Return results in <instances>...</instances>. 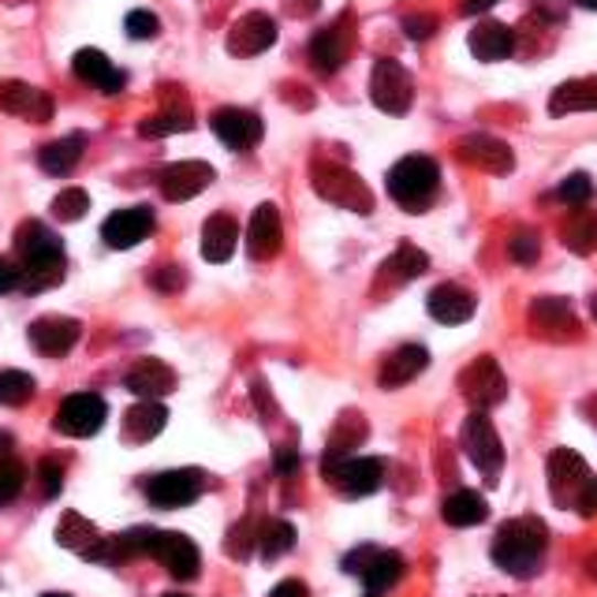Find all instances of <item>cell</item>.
<instances>
[{
    "mask_svg": "<svg viewBox=\"0 0 597 597\" xmlns=\"http://www.w3.org/2000/svg\"><path fill=\"white\" fill-rule=\"evenodd\" d=\"M210 127H213V135L228 146V150H250V146H258L262 142V116L258 113H250V109H236V105H224V109H217L210 116Z\"/></svg>",
    "mask_w": 597,
    "mask_h": 597,
    "instance_id": "14",
    "label": "cell"
},
{
    "mask_svg": "<svg viewBox=\"0 0 597 597\" xmlns=\"http://www.w3.org/2000/svg\"><path fill=\"white\" fill-rule=\"evenodd\" d=\"M49 210H53V217H56V221H64V224L83 221V217H86V210H90V194H86L83 188H67V191L56 194Z\"/></svg>",
    "mask_w": 597,
    "mask_h": 597,
    "instance_id": "40",
    "label": "cell"
},
{
    "mask_svg": "<svg viewBox=\"0 0 597 597\" xmlns=\"http://www.w3.org/2000/svg\"><path fill=\"white\" fill-rule=\"evenodd\" d=\"M269 597H310V590L299 579H284L269 590Z\"/></svg>",
    "mask_w": 597,
    "mask_h": 597,
    "instance_id": "52",
    "label": "cell"
},
{
    "mask_svg": "<svg viewBox=\"0 0 597 597\" xmlns=\"http://www.w3.org/2000/svg\"><path fill=\"white\" fill-rule=\"evenodd\" d=\"M169 426V407H161L158 399H139L124 415V440L127 445H146Z\"/></svg>",
    "mask_w": 597,
    "mask_h": 597,
    "instance_id": "27",
    "label": "cell"
},
{
    "mask_svg": "<svg viewBox=\"0 0 597 597\" xmlns=\"http://www.w3.org/2000/svg\"><path fill=\"white\" fill-rule=\"evenodd\" d=\"M8 4H19V0H8Z\"/></svg>",
    "mask_w": 597,
    "mask_h": 597,
    "instance_id": "61",
    "label": "cell"
},
{
    "mask_svg": "<svg viewBox=\"0 0 597 597\" xmlns=\"http://www.w3.org/2000/svg\"><path fill=\"white\" fill-rule=\"evenodd\" d=\"M26 337H31V344H34L38 355L61 359L75 344H79L83 326L75 318H64V315H45V318H38L31 329H26Z\"/></svg>",
    "mask_w": 597,
    "mask_h": 597,
    "instance_id": "16",
    "label": "cell"
},
{
    "mask_svg": "<svg viewBox=\"0 0 597 597\" xmlns=\"http://www.w3.org/2000/svg\"><path fill=\"white\" fill-rule=\"evenodd\" d=\"M590 482V467L575 448H553L550 452V493L561 508H579V497Z\"/></svg>",
    "mask_w": 597,
    "mask_h": 597,
    "instance_id": "8",
    "label": "cell"
},
{
    "mask_svg": "<svg viewBox=\"0 0 597 597\" xmlns=\"http://www.w3.org/2000/svg\"><path fill=\"white\" fill-rule=\"evenodd\" d=\"M97 537H102V534H97V526L79 512H64L61 523H56V545H64V550L79 553V556L90 550Z\"/></svg>",
    "mask_w": 597,
    "mask_h": 597,
    "instance_id": "34",
    "label": "cell"
},
{
    "mask_svg": "<svg viewBox=\"0 0 597 597\" xmlns=\"http://www.w3.org/2000/svg\"><path fill=\"white\" fill-rule=\"evenodd\" d=\"M475 291H467L463 284H437L426 299V310L429 318L440 321V326H463V321L475 318Z\"/></svg>",
    "mask_w": 597,
    "mask_h": 597,
    "instance_id": "20",
    "label": "cell"
},
{
    "mask_svg": "<svg viewBox=\"0 0 597 597\" xmlns=\"http://www.w3.org/2000/svg\"><path fill=\"white\" fill-rule=\"evenodd\" d=\"M381 269H385V280L404 284V280H418V277H423V273L429 269V258L415 247V243H399L396 254Z\"/></svg>",
    "mask_w": 597,
    "mask_h": 597,
    "instance_id": "35",
    "label": "cell"
},
{
    "mask_svg": "<svg viewBox=\"0 0 597 597\" xmlns=\"http://www.w3.org/2000/svg\"><path fill=\"white\" fill-rule=\"evenodd\" d=\"M370 102L388 116H404L415 105V79L393 56H381L370 67Z\"/></svg>",
    "mask_w": 597,
    "mask_h": 597,
    "instance_id": "5",
    "label": "cell"
},
{
    "mask_svg": "<svg viewBox=\"0 0 597 597\" xmlns=\"http://www.w3.org/2000/svg\"><path fill=\"white\" fill-rule=\"evenodd\" d=\"M291 550H296V526H291L288 519H273V523L262 526V534H258L262 561H280V556Z\"/></svg>",
    "mask_w": 597,
    "mask_h": 597,
    "instance_id": "37",
    "label": "cell"
},
{
    "mask_svg": "<svg viewBox=\"0 0 597 597\" xmlns=\"http://www.w3.org/2000/svg\"><path fill=\"white\" fill-rule=\"evenodd\" d=\"M429 366V351L423 344H404L381 362V388H404Z\"/></svg>",
    "mask_w": 597,
    "mask_h": 597,
    "instance_id": "26",
    "label": "cell"
},
{
    "mask_svg": "<svg viewBox=\"0 0 597 597\" xmlns=\"http://www.w3.org/2000/svg\"><path fill=\"white\" fill-rule=\"evenodd\" d=\"M202 471L194 467H180V471H161L146 482V497L153 508H188L191 501H199L202 493Z\"/></svg>",
    "mask_w": 597,
    "mask_h": 597,
    "instance_id": "12",
    "label": "cell"
},
{
    "mask_svg": "<svg viewBox=\"0 0 597 597\" xmlns=\"http://www.w3.org/2000/svg\"><path fill=\"white\" fill-rule=\"evenodd\" d=\"M150 556H153V561H161L164 572H169L172 579H180V583L199 579V572H202L199 545H194L191 537L180 534V531H158V542H153Z\"/></svg>",
    "mask_w": 597,
    "mask_h": 597,
    "instance_id": "11",
    "label": "cell"
},
{
    "mask_svg": "<svg viewBox=\"0 0 597 597\" xmlns=\"http://www.w3.org/2000/svg\"><path fill=\"white\" fill-rule=\"evenodd\" d=\"M194 127V116L191 109H161L153 116H146V120L139 124V135L142 139H164V135H180V131H191Z\"/></svg>",
    "mask_w": 597,
    "mask_h": 597,
    "instance_id": "36",
    "label": "cell"
},
{
    "mask_svg": "<svg viewBox=\"0 0 597 597\" xmlns=\"http://www.w3.org/2000/svg\"><path fill=\"white\" fill-rule=\"evenodd\" d=\"M38 478H42V493L56 497L64 486V467L56 463V459H42V463H38Z\"/></svg>",
    "mask_w": 597,
    "mask_h": 597,
    "instance_id": "46",
    "label": "cell"
},
{
    "mask_svg": "<svg viewBox=\"0 0 597 597\" xmlns=\"http://www.w3.org/2000/svg\"><path fill=\"white\" fill-rule=\"evenodd\" d=\"M459 158L493 175H504L515 169V158L512 150H508V142L493 139V135H467V139L459 142Z\"/></svg>",
    "mask_w": 597,
    "mask_h": 597,
    "instance_id": "23",
    "label": "cell"
},
{
    "mask_svg": "<svg viewBox=\"0 0 597 597\" xmlns=\"http://www.w3.org/2000/svg\"><path fill=\"white\" fill-rule=\"evenodd\" d=\"M493 4H497V0H463V4H459V12H463V15H482Z\"/></svg>",
    "mask_w": 597,
    "mask_h": 597,
    "instance_id": "54",
    "label": "cell"
},
{
    "mask_svg": "<svg viewBox=\"0 0 597 597\" xmlns=\"http://www.w3.org/2000/svg\"><path fill=\"white\" fill-rule=\"evenodd\" d=\"M459 393L475 411H489L497 404H504L508 396V377L501 370V362L493 355H478L471 366L459 374Z\"/></svg>",
    "mask_w": 597,
    "mask_h": 597,
    "instance_id": "7",
    "label": "cell"
},
{
    "mask_svg": "<svg viewBox=\"0 0 597 597\" xmlns=\"http://www.w3.org/2000/svg\"><path fill=\"white\" fill-rule=\"evenodd\" d=\"M564 243H567V250L572 254H594L597 250V217L594 213H586V210H579L572 217V224L564 228Z\"/></svg>",
    "mask_w": 597,
    "mask_h": 597,
    "instance_id": "39",
    "label": "cell"
},
{
    "mask_svg": "<svg viewBox=\"0 0 597 597\" xmlns=\"http://www.w3.org/2000/svg\"><path fill=\"white\" fill-rule=\"evenodd\" d=\"M42 597H72V594H42Z\"/></svg>",
    "mask_w": 597,
    "mask_h": 597,
    "instance_id": "59",
    "label": "cell"
},
{
    "mask_svg": "<svg viewBox=\"0 0 597 597\" xmlns=\"http://www.w3.org/2000/svg\"><path fill=\"white\" fill-rule=\"evenodd\" d=\"M38 393V381L26 370H0V407H23Z\"/></svg>",
    "mask_w": 597,
    "mask_h": 597,
    "instance_id": "38",
    "label": "cell"
},
{
    "mask_svg": "<svg viewBox=\"0 0 597 597\" xmlns=\"http://www.w3.org/2000/svg\"><path fill=\"white\" fill-rule=\"evenodd\" d=\"M0 113H12V116H23V120L45 124V120H53V97H49L45 90H38V86H31V83L8 79V83H0Z\"/></svg>",
    "mask_w": 597,
    "mask_h": 597,
    "instance_id": "18",
    "label": "cell"
},
{
    "mask_svg": "<svg viewBox=\"0 0 597 597\" xmlns=\"http://www.w3.org/2000/svg\"><path fill=\"white\" fill-rule=\"evenodd\" d=\"M531 321L542 332H556V329H579V321L572 315V302L561 296H542L531 302Z\"/></svg>",
    "mask_w": 597,
    "mask_h": 597,
    "instance_id": "33",
    "label": "cell"
},
{
    "mask_svg": "<svg viewBox=\"0 0 597 597\" xmlns=\"http://www.w3.org/2000/svg\"><path fill=\"white\" fill-rule=\"evenodd\" d=\"M326 478H329V486L344 497H370L385 486V459L351 456V459H344V463L329 467Z\"/></svg>",
    "mask_w": 597,
    "mask_h": 597,
    "instance_id": "9",
    "label": "cell"
},
{
    "mask_svg": "<svg viewBox=\"0 0 597 597\" xmlns=\"http://www.w3.org/2000/svg\"><path fill=\"white\" fill-rule=\"evenodd\" d=\"M404 579V556L393 550H377V556L370 561V567L362 572V583H366L370 594H385Z\"/></svg>",
    "mask_w": 597,
    "mask_h": 597,
    "instance_id": "32",
    "label": "cell"
},
{
    "mask_svg": "<svg viewBox=\"0 0 597 597\" xmlns=\"http://www.w3.org/2000/svg\"><path fill=\"white\" fill-rule=\"evenodd\" d=\"M258 526H254V519H243V523L232 526L228 542H224V550H228V556H236V561H247L250 550H258Z\"/></svg>",
    "mask_w": 597,
    "mask_h": 597,
    "instance_id": "42",
    "label": "cell"
},
{
    "mask_svg": "<svg viewBox=\"0 0 597 597\" xmlns=\"http://www.w3.org/2000/svg\"><path fill=\"white\" fill-rule=\"evenodd\" d=\"M366 597H381V594H366Z\"/></svg>",
    "mask_w": 597,
    "mask_h": 597,
    "instance_id": "62",
    "label": "cell"
},
{
    "mask_svg": "<svg viewBox=\"0 0 597 597\" xmlns=\"http://www.w3.org/2000/svg\"><path fill=\"white\" fill-rule=\"evenodd\" d=\"M579 512H583V515H594V512H597V475H590V482H586V489H583Z\"/></svg>",
    "mask_w": 597,
    "mask_h": 597,
    "instance_id": "53",
    "label": "cell"
},
{
    "mask_svg": "<svg viewBox=\"0 0 597 597\" xmlns=\"http://www.w3.org/2000/svg\"><path fill=\"white\" fill-rule=\"evenodd\" d=\"M105 418H109V407H105L102 396H97V393H75V396H67L61 407H56L53 426L61 429L64 437H94L97 429L105 426Z\"/></svg>",
    "mask_w": 597,
    "mask_h": 597,
    "instance_id": "10",
    "label": "cell"
},
{
    "mask_svg": "<svg viewBox=\"0 0 597 597\" xmlns=\"http://www.w3.org/2000/svg\"><path fill=\"white\" fill-rule=\"evenodd\" d=\"M467 45H471V53L482 64H497V61H508V56H512L515 34L508 31L504 23H497V19H482V23L471 31V38H467Z\"/></svg>",
    "mask_w": 597,
    "mask_h": 597,
    "instance_id": "25",
    "label": "cell"
},
{
    "mask_svg": "<svg viewBox=\"0 0 597 597\" xmlns=\"http://www.w3.org/2000/svg\"><path fill=\"white\" fill-rule=\"evenodd\" d=\"M236 243H239V224L228 213H213L202 224V258L213 262V266H224L236 254Z\"/></svg>",
    "mask_w": 597,
    "mask_h": 597,
    "instance_id": "24",
    "label": "cell"
},
{
    "mask_svg": "<svg viewBox=\"0 0 597 597\" xmlns=\"http://www.w3.org/2000/svg\"><path fill=\"white\" fill-rule=\"evenodd\" d=\"M273 467H277V475H291L299 467V448L277 445V452H273Z\"/></svg>",
    "mask_w": 597,
    "mask_h": 597,
    "instance_id": "51",
    "label": "cell"
},
{
    "mask_svg": "<svg viewBox=\"0 0 597 597\" xmlns=\"http://www.w3.org/2000/svg\"><path fill=\"white\" fill-rule=\"evenodd\" d=\"M315 191L326 202L340 205V210L362 213V217L374 213V194H370L366 183L351 169H344V164H329V161L315 164Z\"/></svg>",
    "mask_w": 597,
    "mask_h": 597,
    "instance_id": "6",
    "label": "cell"
},
{
    "mask_svg": "<svg viewBox=\"0 0 597 597\" xmlns=\"http://www.w3.org/2000/svg\"><path fill=\"white\" fill-rule=\"evenodd\" d=\"M124 26H127V38H135V42H150V38L161 34V19L153 15V12H146V8H135V12H127Z\"/></svg>",
    "mask_w": 597,
    "mask_h": 597,
    "instance_id": "44",
    "label": "cell"
},
{
    "mask_svg": "<svg viewBox=\"0 0 597 597\" xmlns=\"http://www.w3.org/2000/svg\"><path fill=\"white\" fill-rule=\"evenodd\" d=\"M508 254H512L515 266H534L537 254H542V239L531 228H519L512 239H508Z\"/></svg>",
    "mask_w": 597,
    "mask_h": 597,
    "instance_id": "43",
    "label": "cell"
},
{
    "mask_svg": "<svg viewBox=\"0 0 597 597\" xmlns=\"http://www.w3.org/2000/svg\"><path fill=\"white\" fill-rule=\"evenodd\" d=\"M597 113V79H572L564 86H556L550 97V113L567 116V113Z\"/></svg>",
    "mask_w": 597,
    "mask_h": 597,
    "instance_id": "30",
    "label": "cell"
},
{
    "mask_svg": "<svg viewBox=\"0 0 597 597\" xmlns=\"http://www.w3.org/2000/svg\"><path fill=\"white\" fill-rule=\"evenodd\" d=\"M280 243H284V224H280V210L273 202H262L250 217V228H247V254L254 262H269L280 254Z\"/></svg>",
    "mask_w": 597,
    "mask_h": 597,
    "instance_id": "19",
    "label": "cell"
},
{
    "mask_svg": "<svg viewBox=\"0 0 597 597\" xmlns=\"http://www.w3.org/2000/svg\"><path fill=\"white\" fill-rule=\"evenodd\" d=\"M12 452V434H4V429H0V456H8Z\"/></svg>",
    "mask_w": 597,
    "mask_h": 597,
    "instance_id": "55",
    "label": "cell"
},
{
    "mask_svg": "<svg viewBox=\"0 0 597 597\" xmlns=\"http://www.w3.org/2000/svg\"><path fill=\"white\" fill-rule=\"evenodd\" d=\"M19 284H23V269H19L12 258H4V254H0V296L15 291Z\"/></svg>",
    "mask_w": 597,
    "mask_h": 597,
    "instance_id": "50",
    "label": "cell"
},
{
    "mask_svg": "<svg viewBox=\"0 0 597 597\" xmlns=\"http://www.w3.org/2000/svg\"><path fill=\"white\" fill-rule=\"evenodd\" d=\"M72 72L102 94H120L127 86V75L102 53V49H79V53L72 56Z\"/></svg>",
    "mask_w": 597,
    "mask_h": 597,
    "instance_id": "22",
    "label": "cell"
},
{
    "mask_svg": "<svg viewBox=\"0 0 597 597\" xmlns=\"http://www.w3.org/2000/svg\"><path fill=\"white\" fill-rule=\"evenodd\" d=\"M459 445H463L467 459L478 467V475H482L489 486H497V478L504 471V440L497 434V426L489 423L486 411L467 415L463 429H459Z\"/></svg>",
    "mask_w": 597,
    "mask_h": 597,
    "instance_id": "4",
    "label": "cell"
},
{
    "mask_svg": "<svg viewBox=\"0 0 597 597\" xmlns=\"http://www.w3.org/2000/svg\"><path fill=\"white\" fill-rule=\"evenodd\" d=\"M150 284H153L158 291H180L183 284H188V277H183L180 266H161V269H153Z\"/></svg>",
    "mask_w": 597,
    "mask_h": 597,
    "instance_id": "48",
    "label": "cell"
},
{
    "mask_svg": "<svg viewBox=\"0 0 597 597\" xmlns=\"http://www.w3.org/2000/svg\"><path fill=\"white\" fill-rule=\"evenodd\" d=\"M161 597H188V594H161Z\"/></svg>",
    "mask_w": 597,
    "mask_h": 597,
    "instance_id": "60",
    "label": "cell"
},
{
    "mask_svg": "<svg viewBox=\"0 0 597 597\" xmlns=\"http://www.w3.org/2000/svg\"><path fill=\"white\" fill-rule=\"evenodd\" d=\"M586 411H590V415H594V423H597V399H590V404H586Z\"/></svg>",
    "mask_w": 597,
    "mask_h": 597,
    "instance_id": "56",
    "label": "cell"
},
{
    "mask_svg": "<svg viewBox=\"0 0 597 597\" xmlns=\"http://www.w3.org/2000/svg\"><path fill=\"white\" fill-rule=\"evenodd\" d=\"M15 250L23 258V284L19 288L26 296H38L45 288H56L64 280V243L49 224L42 221H23L15 228Z\"/></svg>",
    "mask_w": 597,
    "mask_h": 597,
    "instance_id": "1",
    "label": "cell"
},
{
    "mask_svg": "<svg viewBox=\"0 0 597 597\" xmlns=\"http://www.w3.org/2000/svg\"><path fill=\"white\" fill-rule=\"evenodd\" d=\"M374 556H377L374 545H359V550H351V553L344 556V561H340V567H344V572H351V575H359V579H362V572H366Z\"/></svg>",
    "mask_w": 597,
    "mask_h": 597,
    "instance_id": "49",
    "label": "cell"
},
{
    "mask_svg": "<svg viewBox=\"0 0 597 597\" xmlns=\"http://www.w3.org/2000/svg\"><path fill=\"white\" fill-rule=\"evenodd\" d=\"M545 542H550V531L537 519H508L493 537V564L515 579H531L542 567Z\"/></svg>",
    "mask_w": 597,
    "mask_h": 597,
    "instance_id": "2",
    "label": "cell"
},
{
    "mask_svg": "<svg viewBox=\"0 0 597 597\" xmlns=\"http://www.w3.org/2000/svg\"><path fill=\"white\" fill-rule=\"evenodd\" d=\"M83 150H86V135H64V139L45 142L42 150H38V164H42V172L49 175H67L83 161Z\"/></svg>",
    "mask_w": 597,
    "mask_h": 597,
    "instance_id": "29",
    "label": "cell"
},
{
    "mask_svg": "<svg viewBox=\"0 0 597 597\" xmlns=\"http://www.w3.org/2000/svg\"><path fill=\"white\" fill-rule=\"evenodd\" d=\"M583 8H590V12H597V0H579Z\"/></svg>",
    "mask_w": 597,
    "mask_h": 597,
    "instance_id": "57",
    "label": "cell"
},
{
    "mask_svg": "<svg viewBox=\"0 0 597 597\" xmlns=\"http://www.w3.org/2000/svg\"><path fill=\"white\" fill-rule=\"evenodd\" d=\"M26 486V467L12 456H0V508L12 504Z\"/></svg>",
    "mask_w": 597,
    "mask_h": 597,
    "instance_id": "41",
    "label": "cell"
},
{
    "mask_svg": "<svg viewBox=\"0 0 597 597\" xmlns=\"http://www.w3.org/2000/svg\"><path fill=\"white\" fill-rule=\"evenodd\" d=\"M153 232V210L150 205H127V210H116L109 221L102 224V239L105 247L113 250H131Z\"/></svg>",
    "mask_w": 597,
    "mask_h": 597,
    "instance_id": "15",
    "label": "cell"
},
{
    "mask_svg": "<svg viewBox=\"0 0 597 597\" xmlns=\"http://www.w3.org/2000/svg\"><path fill=\"white\" fill-rule=\"evenodd\" d=\"M561 202H567V205H575V210H579V205H586L594 199V180L586 172H572L567 175V180L561 183Z\"/></svg>",
    "mask_w": 597,
    "mask_h": 597,
    "instance_id": "45",
    "label": "cell"
},
{
    "mask_svg": "<svg viewBox=\"0 0 597 597\" xmlns=\"http://www.w3.org/2000/svg\"><path fill=\"white\" fill-rule=\"evenodd\" d=\"M590 315H594V321H597V296H594V302H590Z\"/></svg>",
    "mask_w": 597,
    "mask_h": 597,
    "instance_id": "58",
    "label": "cell"
},
{
    "mask_svg": "<svg viewBox=\"0 0 597 597\" xmlns=\"http://www.w3.org/2000/svg\"><path fill=\"white\" fill-rule=\"evenodd\" d=\"M273 42H277V23H273V15L247 12V15H239L236 23L228 26L224 49H228L232 56H239V61H247V56L266 53Z\"/></svg>",
    "mask_w": 597,
    "mask_h": 597,
    "instance_id": "13",
    "label": "cell"
},
{
    "mask_svg": "<svg viewBox=\"0 0 597 597\" xmlns=\"http://www.w3.org/2000/svg\"><path fill=\"white\" fill-rule=\"evenodd\" d=\"M348 45H351V42H344V19H340L337 26H326V31H318L315 38H310V45H307L315 72H318V75L340 72V64L348 61Z\"/></svg>",
    "mask_w": 597,
    "mask_h": 597,
    "instance_id": "28",
    "label": "cell"
},
{
    "mask_svg": "<svg viewBox=\"0 0 597 597\" xmlns=\"http://www.w3.org/2000/svg\"><path fill=\"white\" fill-rule=\"evenodd\" d=\"M385 188L393 194V202H399L411 213H423L429 202L437 199L440 188V169L434 158H423V153H411V158H399L385 175Z\"/></svg>",
    "mask_w": 597,
    "mask_h": 597,
    "instance_id": "3",
    "label": "cell"
},
{
    "mask_svg": "<svg viewBox=\"0 0 597 597\" xmlns=\"http://www.w3.org/2000/svg\"><path fill=\"white\" fill-rule=\"evenodd\" d=\"M404 34L411 38V42H426L429 34L437 31V19L434 15H404Z\"/></svg>",
    "mask_w": 597,
    "mask_h": 597,
    "instance_id": "47",
    "label": "cell"
},
{
    "mask_svg": "<svg viewBox=\"0 0 597 597\" xmlns=\"http://www.w3.org/2000/svg\"><path fill=\"white\" fill-rule=\"evenodd\" d=\"M440 515H445L448 526H478L489 519V504L482 493H475V489H456V493L445 501V508H440Z\"/></svg>",
    "mask_w": 597,
    "mask_h": 597,
    "instance_id": "31",
    "label": "cell"
},
{
    "mask_svg": "<svg viewBox=\"0 0 597 597\" xmlns=\"http://www.w3.org/2000/svg\"><path fill=\"white\" fill-rule=\"evenodd\" d=\"M124 388L139 399H161L175 388V370L161 359H139L124 377Z\"/></svg>",
    "mask_w": 597,
    "mask_h": 597,
    "instance_id": "21",
    "label": "cell"
},
{
    "mask_svg": "<svg viewBox=\"0 0 597 597\" xmlns=\"http://www.w3.org/2000/svg\"><path fill=\"white\" fill-rule=\"evenodd\" d=\"M217 180L213 164L205 161H175L161 172V194L169 202H191L194 194H202L210 183Z\"/></svg>",
    "mask_w": 597,
    "mask_h": 597,
    "instance_id": "17",
    "label": "cell"
}]
</instances>
